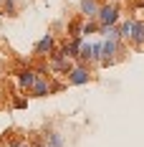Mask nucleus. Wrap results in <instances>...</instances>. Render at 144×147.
Wrapping results in <instances>:
<instances>
[{"label":"nucleus","instance_id":"nucleus-1","mask_svg":"<svg viewBox=\"0 0 144 147\" xmlns=\"http://www.w3.org/2000/svg\"><path fill=\"white\" fill-rule=\"evenodd\" d=\"M121 20V10L114 3H106V5H99V13H96V23L101 28H111V26H119Z\"/></svg>","mask_w":144,"mask_h":147},{"label":"nucleus","instance_id":"nucleus-2","mask_svg":"<svg viewBox=\"0 0 144 147\" xmlns=\"http://www.w3.org/2000/svg\"><path fill=\"white\" fill-rule=\"evenodd\" d=\"M88 81H94V76H91V69L86 63H76L66 74V86H86Z\"/></svg>","mask_w":144,"mask_h":147},{"label":"nucleus","instance_id":"nucleus-3","mask_svg":"<svg viewBox=\"0 0 144 147\" xmlns=\"http://www.w3.org/2000/svg\"><path fill=\"white\" fill-rule=\"evenodd\" d=\"M48 66H51V69H53L56 74H61V76H66V74H68V71L73 69V66H76V61L66 59V56L61 53V48L56 46V48L51 51V56H48Z\"/></svg>","mask_w":144,"mask_h":147},{"label":"nucleus","instance_id":"nucleus-4","mask_svg":"<svg viewBox=\"0 0 144 147\" xmlns=\"http://www.w3.org/2000/svg\"><path fill=\"white\" fill-rule=\"evenodd\" d=\"M48 94H51V76L35 71V79H33V84L28 86V96L41 99V96H48Z\"/></svg>","mask_w":144,"mask_h":147},{"label":"nucleus","instance_id":"nucleus-5","mask_svg":"<svg viewBox=\"0 0 144 147\" xmlns=\"http://www.w3.org/2000/svg\"><path fill=\"white\" fill-rule=\"evenodd\" d=\"M53 48H56V38H53V33H46V36H41V38L35 41V46H33V56H38V59H48Z\"/></svg>","mask_w":144,"mask_h":147},{"label":"nucleus","instance_id":"nucleus-6","mask_svg":"<svg viewBox=\"0 0 144 147\" xmlns=\"http://www.w3.org/2000/svg\"><path fill=\"white\" fill-rule=\"evenodd\" d=\"M81 41H84L81 36H76V38H66V41L58 46V48H61V53H63L66 59L76 61V59H78V48H81Z\"/></svg>","mask_w":144,"mask_h":147},{"label":"nucleus","instance_id":"nucleus-7","mask_svg":"<svg viewBox=\"0 0 144 147\" xmlns=\"http://www.w3.org/2000/svg\"><path fill=\"white\" fill-rule=\"evenodd\" d=\"M15 79H18V89H20V91H28V86L33 84V79H35V69L20 66V69L15 71Z\"/></svg>","mask_w":144,"mask_h":147},{"label":"nucleus","instance_id":"nucleus-8","mask_svg":"<svg viewBox=\"0 0 144 147\" xmlns=\"http://www.w3.org/2000/svg\"><path fill=\"white\" fill-rule=\"evenodd\" d=\"M129 43L134 46V48H139V51L144 48V20H134V26H131V38H129Z\"/></svg>","mask_w":144,"mask_h":147},{"label":"nucleus","instance_id":"nucleus-9","mask_svg":"<svg viewBox=\"0 0 144 147\" xmlns=\"http://www.w3.org/2000/svg\"><path fill=\"white\" fill-rule=\"evenodd\" d=\"M78 13L84 15L86 20H96V13H99V3H96V0H81V3H78Z\"/></svg>","mask_w":144,"mask_h":147},{"label":"nucleus","instance_id":"nucleus-10","mask_svg":"<svg viewBox=\"0 0 144 147\" xmlns=\"http://www.w3.org/2000/svg\"><path fill=\"white\" fill-rule=\"evenodd\" d=\"M131 26H134V20H124L121 26H116V36H119V41H121V43H129V38H131Z\"/></svg>","mask_w":144,"mask_h":147},{"label":"nucleus","instance_id":"nucleus-11","mask_svg":"<svg viewBox=\"0 0 144 147\" xmlns=\"http://www.w3.org/2000/svg\"><path fill=\"white\" fill-rule=\"evenodd\" d=\"M66 145V137L61 132H48L46 134V147H63Z\"/></svg>","mask_w":144,"mask_h":147},{"label":"nucleus","instance_id":"nucleus-12","mask_svg":"<svg viewBox=\"0 0 144 147\" xmlns=\"http://www.w3.org/2000/svg\"><path fill=\"white\" fill-rule=\"evenodd\" d=\"M10 107H13V109H25V107H28V94H13Z\"/></svg>","mask_w":144,"mask_h":147},{"label":"nucleus","instance_id":"nucleus-13","mask_svg":"<svg viewBox=\"0 0 144 147\" xmlns=\"http://www.w3.org/2000/svg\"><path fill=\"white\" fill-rule=\"evenodd\" d=\"M0 13L3 15H15V0H3L0 3Z\"/></svg>","mask_w":144,"mask_h":147},{"label":"nucleus","instance_id":"nucleus-14","mask_svg":"<svg viewBox=\"0 0 144 147\" xmlns=\"http://www.w3.org/2000/svg\"><path fill=\"white\" fill-rule=\"evenodd\" d=\"M5 147H30V142L28 140H8Z\"/></svg>","mask_w":144,"mask_h":147},{"label":"nucleus","instance_id":"nucleus-15","mask_svg":"<svg viewBox=\"0 0 144 147\" xmlns=\"http://www.w3.org/2000/svg\"><path fill=\"white\" fill-rule=\"evenodd\" d=\"M30 147H46V140H33V142H30Z\"/></svg>","mask_w":144,"mask_h":147},{"label":"nucleus","instance_id":"nucleus-16","mask_svg":"<svg viewBox=\"0 0 144 147\" xmlns=\"http://www.w3.org/2000/svg\"><path fill=\"white\" fill-rule=\"evenodd\" d=\"M0 102H3V86H0Z\"/></svg>","mask_w":144,"mask_h":147},{"label":"nucleus","instance_id":"nucleus-17","mask_svg":"<svg viewBox=\"0 0 144 147\" xmlns=\"http://www.w3.org/2000/svg\"><path fill=\"white\" fill-rule=\"evenodd\" d=\"M0 3H3V0H0Z\"/></svg>","mask_w":144,"mask_h":147}]
</instances>
